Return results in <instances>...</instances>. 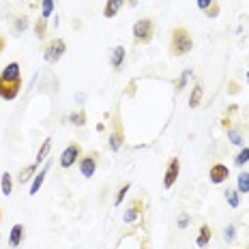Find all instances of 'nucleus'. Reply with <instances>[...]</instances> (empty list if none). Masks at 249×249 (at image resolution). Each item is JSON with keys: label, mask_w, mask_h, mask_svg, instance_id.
Here are the masks:
<instances>
[{"label": "nucleus", "mask_w": 249, "mask_h": 249, "mask_svg": "<svg viewBox=\"0 0 249 249\" xmlns=\"http://www.w3.org/2000/svg\"><path fill=\"white\" fill-rule=\"evenodd\" d=\"M193 49V39L187 32V28H174L170 39V52L174 56H185Z\"/></svg>", "instance_id": "obj_1"}, {"label": "nucleus", "mask_w": 249, "mask_h": 249, "mask_svg": "<svg viewBox=\"0 0 249 249\" xmlns=\"http://www.w3.org/2000/svg\"><path fill=\"white\" fill-rule=\"evenodd\" d=\"M153 32H155V22H153L151 17L138 19V22L133 24V41H136V46L148 43L153 39Z\"/></svg>", "instance_id": "obj_2"}, {"label": "nucleus", "mask_w": 249, "mask_h": 249, "mask_svg": "<svg viewBox=\"0 0 249 249\" xmlns=\"http://www.w3.org/2000/svg\"><path fill=\"white\" fill-rule=\"evenodd\" d=\"M124 144V131H123V123H121V114H114V124H112V133H109V148L114 153H118Z\"/></svg>", "instance_id": "obj_3"}, {"label": "nucleus", "mask_w": 249, "mask_h": 249, "mask_svg": "<svg viewBox=\"0 0 249 249\" xmlns=\"http://www.w3.org/2000/svg\"><path fill=\"white\" fill-rule=\"evenodd\" d=\"M67 52V46H64L62 39H54L52 43H47V47L43 49V56H46L47 62H58Z\"/></svg>", "instance_id": "obj_4"}, {"label": "nucleus", "mask_w": 249, "mask_h": 249, "mask_svg": "<svg viewBox=\"0 0 249 249\" xmlns=\"http://www.w3.org/2000/svg\"><path fill=\"white\" fill-rule=\"evenodd\" d=\"M22 91V82H13V79H4L0 78V99L4 101H13V99Z\"/></svg>", "instance_id": "obj_5"}, {"label": "nucleus", "mask_w": 249, "mask_h": 249, "mask_svg": "<svg viewBox=\"0 0 249 249\" xmlns=\"http://www.w3.org/2000/svg\"><path fill=\"white\" fill-rule=\"evenodd\" d=\"M79 157H82V148H79L78 142H71L61 155V168H71Z\"/></svg>", "instance_id": "obj_6"}, {"label": "nucleus", "mask_w": 249, "mask_h": 249, "mask_svg": "<svg viewBox=\"0 0 249 249\" xmlns=\"http://www.w3.org/2000/svg\"><path fill=\"white\" fill-rule=\"evenodd\" d=\"M178 172H181V159H178V157H172L170 163H168V168H166L163 187H166V189H172L174 183H176V178H178Z\"/></svg>", "instance_id": "obj_7"}, {"label": "nucleus", "mask_w": 249, "mask_h": 249, "mask_svg": "<svg viewBox=\"0 0 249 249\" xmlns=\"http://www.w3.org/2000/svg\"><path fill=\"white\" fill-rule=\"evenodd\" d=\"M97 159H99V153H88V155L79 157V172H82V176L91 178L94 170H97Z\"/></svg>", "instance_id": "obj_8"}, {"label": "nucleus", "mask_w": 249, "mask_h": 249, "mask_svg": "<svg viewBox=\"0 0 249 249\" xmlns=\"http://www.w3.org/2000/svg\"><path fill=\"white\" fill-rule=\"evenodd\" d=\"M142 215H144V202H142V200H133L131 204H129L127 211H124L123 221H124V223H133L136 219H140Z\"/></svg>", "instance_id": "obj_9"}, {"label": "nucleus", "mask_w": 249, "mask_h": 249, "mask_svg": "<svg viewBox=\"0 0 249 249\" xmlns=\"http://www.w3.org/2000/svg\"><path fill=\"white\" fill-rule=\"evenodd\" d=\"M228 176H230V170H228V166H223V163H215V166H211V172H208V178H211V183H215V185H221V183L228 181Z\"/></svg>", "instance_id": "obj_10"}, {"label": "nucleus", "mask_w": 249, "mask_h": 249, "mask_svg": "<svg viewBox=\"0 0 249 249\" xmlns=\"http://www.w3.org/2000/svg\"><path fill=\"white\" fill-rule=\"evenodd\" d=\"M0 78H4V79H13V82H22V69H19V64H17V62H11V64H7V67L2 69Z\"/></svg>", "instance_id": "obj_11"}, {"label": "nucleus", "mask_w": 249, "mask_h": 249, "mask_svg": "<svg viewBox=\"0 0 249 249\" xmlns=\"http://www.w3.org/2000/svg\"><path fill=\"white\" fill-rule=\"evenodd\" d=\"M22 241H24V223H16L11 228V234H9V245L17 247V245H22Z\"/></svg>", "instance_id": "obj_12"}, {"label": "nucleus", "mask_w": 249, "mask_h": 249, "mask_svg": "<svg viewBox=\"0 0 249 249\" xmlns=\"http://www.w3.org/2000/svg\"><path fill=\"white\" fill-rule=\"evenodd\" d=\"M211 236H213V228L204 223V226L200 228V234H198V238H196V245L200 249H204L208 243H211Z\"/></svg>", "instance_id": "obj_13"}, {"label": "nucleus", "mask_w": 249, "mask_h": 249, "mask_svg": "<svg viewBox=\"0 0 249 249\" xmlns=\"http://www.w3.org/2000/svg\"><path fill=\"white\" fill-rule=\"evenodd\" d=\"M124 56H127V52H124L123 46H116V47H114V52H112V67H114V71H121V69H123Z\"/></svg>", "instance_id": "obj_14"}, {"label": "nucleus", "mask_w": 249, "mask_h": 249, "mask_svg": "<svg viewBox=\"0 0 249 249\" xmlns=\"http://www.w3.org/2000/svg\"><path fill=\"white\" fill-rule=\"evenodd\" d=\"M123 4H124V0H108L106 9H103V16H106V17H114L118 11H121Z\"/></svg>", "instance_id": "obj_15"}, {"label": "nucleus", "mask_w": 249, "mask_h": 249, "mask_svg": "<svg viewBox=\"0 0 249 249\" xmlns=\"http://www.w3.org/2000/svg\"><path fill=\"white\" fill-rule=\"evenodd\" d=\"M200 101H202V84L198 82V84H193V91L189 94V108H198Z\"/></svg>", "instance_id": "obj_16"}, {"label": "nucleus", "mask_w": 249, "mask_h": 249, "mask_svg": "<svg viewBox=\"0 0 249 249\" xmlns=\"http://www.w3.org/2000/svg\"><path fill=\"white\" fill-rule=\"evenodd\" d=\"M37 166H39L37 161H34V163H31V166H26V168H24L22 172H19L17 181L22 183V185H24V183H28V178H31V176H34V172H37Z\"/></svg>", "instance_id": "obj_17"}, {"label": "nucleus", "mask_w": 249, "mask_h": 249, "mask_svg": "<svg viewBox=\"0 0 249 249\" xmlns=\"http://www.w3.org/2000/svg\"><path fill=\"white\" fill-rule=\"evenodd\" d=\"M46 174H47V166L43 168L39 174H34V181H32V185H31V196H34V193L41 189V185H43V178H46Z\"/></svg>", "instance_id": "obj_18"}, {"label": "nucleus", "mask_w": 249, "mask_h": 249, "mask_svg": "<svg viewBox=\"0 0 249 249\" xmlns=\"http://www.w3.org/2000/svg\"><path fill=\"white\" fill-rule=\"evenodd\" d=\"M236 191H238V193H249V172H243V174H238Z\"/></svg>", "instance_id": "obj_19"}, {"label": "nucleus", "mask_w": 249, "mask_h": 249, "mask_svg": "<svg viewBox=\"0 0 249 249\" xmlns=\"http://www.w3.org/2000/svg\"><path fill=\"white\" fill-rule=\"evenodd\" d=\"M69 121L76 124V127H84V124H86V112H84V109H78V112H73L71 116H69Z\"/></svg>", "instance_id": "obj_20"}, {"label": "nucleus", "mask_w": 249, "mask_h": 249, "mask_svg": "<svg viewBox=\"0 0 249 249\" xmlns=\"http://www.w3.org/2000/svg\"><path fill=\"white\" fill-rule=\"evenodd\" d=\"M0 187H2V193H4V196H11L13 183H11V174H9V172L2 174V178H0Z\"/></svg>", "instance_id": "obj_21"}, {"label": "nucleus", "mask_w": 249, "mask_h": 249, "mask_svg": "<svg viewBox=\"0 0 249 249\" xmlns=\"http://www.w3.org/2000/svg\"><path fill=\"white\" fill-rule=\"evenodd\" d=\"M46 32H47V22L41 17L37 24H34V34H37L39 39H46Z\"/></svg>", "instance_id": "obj_22"}, {"label": "nucleus", "mask_w": 249, "mask_h": 249, "mask_svg": "<svg viewBox=\"0 0 249 249\" xmlns=\"http://www.w3.org/2000/svg\"><path fill=\"white\" fill-rule=\"evenodd\" d=\"M41 13L43 19H47L54 13V0H41Z\"/></svg>", "instance_id": "obj_23"}, {"label": "nucleus", "mask_w": 249, "mask_h": 249, "mask_svg": "<svg viewBox=\"0 0 249 249\" xmlns=\"http://www.w3.org/2000/svg\"><path fill=\"white\" fill-rule=\"evenodd\" d=\"M129 189H131V185H129V183H124V185H123L121 189H118L116 198H114V206H121V204H123V200H124V193H127Z\"/></svg>", "instance_id": "obj_24"}, {"label": "nucleus", "mask_w": 249, "mask_h": 249, "mask_svg": "<svg viewBox=\"0 0 249 249\" xmlns=\"http://www.w3.org/2000/svg\"><path fill=\"white\" fill-rule=\"evenodd\" d=\"M49 146H52V138H47L46 142H43V146H41V151L37 153V163H41L43 159H46V155L49 153Z\"/></svg>", "instance_id": "obj_25"}, {"label": "nucleus", "mask_w": 249, "mask_h": 249, "mask_svg": "<svg viewBox=\"0 0 249 249\" xmlns=\"http://www.w3.org/2000/svg\"><path fill=\"white\" fill-rule=\"evenodd\" d=\"M189 76H191V69H185V71L181 73V78H178V82H176V93H181L183 88H185V84H187Z\"/></svg>", "instance_id": "obj_26"}, {"label": "nucleus", "mask_w": 249, "mask_h": 249, "mask_svg": "<svg viewBox=\"0 0 249 249\" xmlns=\"http://www.w3.org/2000/svg\"><path fill=\"white\" fill-rule=\"evenodd\" d=\"M226 200L232 208H236L241 204V198H238V191H226Z\"/></svg>", "instance_id": "obj_27"}, {"label": "nucleus", "mask_w": 249, "mask_h": 249, "mask_svg": "<svg viewBox=\"0 0 249 249\" xmlns=\"http://www.w3.org/2000/svg\"><path fill=\"white\" fill-rule=\"evenodd\" d=\"M247 161H249V148H243L236 155V159H234V163H236V166H245Z\"/></svg>", "instance_id": "obj_28"}, {"label": "nucleus", "mask_w": 249, "mask_h": 249, "mask_svg": "<svg viewBox=\"0 0 249 249\" xmlns=\"http://www.w3.org/2000/svg\"><path fill=\"white\" fill-rule=\"evenodd\" d=\"M228 138H230L232 144H236V146H241L243 144V136L236 131V129H228Z\"/></svg>", "instance_id": "obj_29"}, {"label": "nucleus", "mask_w": 249, "mask_h": 249, "mask_svg": "<svg viewBox=\"0 0 249 249\" xmlns=\"http://www.w3.org/2000/svg\"><path fill=\"white\" fill-rule=\"evenodd\" d=\"M26 28H28V17H26V16L17 17V19H16V32H24Z\"/></svg>", "instance_id": "obj_30"}, {"label": "nucleus", "mask_w": 249, "mask_h": 249, "mask_svg": "<svg viewBox=\"0 0 249 249\" xmlns=\"http://www.w3.org/2000/svg\"><path fill=\"white\" fill-rule=\"evenodd\" d=\"M204 13H206L208 17H217V16H219V7H217L215 2H213L211 7H208V9H206V11H204Z\"/></svg>", "instance_id": "obj_31"}, {"label": "nucleus", "mask_w": 249, "mask_h": 249, "mask_svg": "<svg viewBox=\"0 0 249 249\" xmlns=\"http://www.w3.org/2000/svg\"><path fill=\"white\" fill-rule=\"evenodd\" d=\"M234 226H228L226 230H223V238H226V241H234Z\"/></svg>", "instance_id": "obj_32"}, {"label": "nucleus", "mask_w": 249, "mask_h": 249, "mask_svg": "<svg viewBox=\"0 0 249 249\" xmlns=\"http://www.w3.org/2000/svg\"><path fill=\"white\" fill-rule=\"evenodd\" d=\"M213 2H215V0H198V7H200L202 9V11H206V9L208 7H211V4Z\"/></svg>", "instance_id": "obj_33"}, {"label": "nucleus", "mask_w": 249, "mask_h": 249, "mask_svg": "<svg viewBox=\"0 0 249 249\" xmlns=\"http://www.w3.org/2000/svg\"><path fill=\"white\" fill-rule=\"evenodd\" d=\"M189 223V215H181V219H178V228H187Z\"/></svg>", "instance_id": "obj_34"}, {"label": "nucleus", "mask_w": 249, "mask_h": 249, "mask_svg": "<svg viewBox=\"0 0 249 249\" xmlns=\"http://www.w3.org/2000/svg\"><path fill=\"white\" fill-rule=\"evenodd\" d=\"M4 47H7V39H4L2 34H0V54L4 52Z\"/></svg>", "instance_id": "obj_35"}, {"label": "nucleus", "mask_w": 249, "mask_h": 249, "mask_svg": "<svg viewBox=\"0 0 249 249\" xmlns=\"http://www.w3.org/2000/svg\"><path fill=\"white\" fill-rule=\"evenodd\" d=\"M138 2V0H129V4H136Z\"/></svg>", "instance_id": "obj_36"}, {"label": "nucleus", "mask_w": 249, "mask_h": 249, "mask_svg": "<svg viewBox=\"0 0 249 249\" xmlns=\"http://www.w3.org/2000/svg\"><path fill=\"white\" fill-rule=\"evenodd\" d=\"M247 82H249V71H247Z\"/></svg>", "instance_id": "obj_37"}, {"label": "nucleus", "mask_w": 249, "mask_h": 249, "mask_svg": "<svg viewBox=\"0 0 249 249\" xmlns=\"http://www.w3.org/2000/svg\"><path fill=\"white\" fill-rule=\"evenodd\" d=\"M0 219H2V211H0Z\"/></svg>", "instance_id": "obj_38"}]
</instances>
